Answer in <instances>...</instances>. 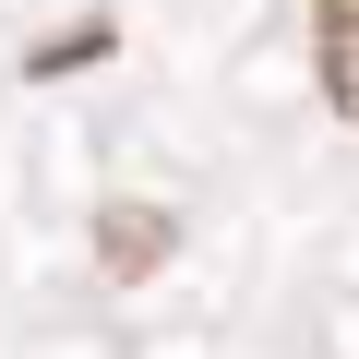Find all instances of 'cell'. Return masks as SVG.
<instances>
[{
  "label": "cell",
  "mask_w": 359,
  "mask_h": 359,
  "mask_svg": "<svg viewBox=\"0 0 359 359\" xmlns=\"http://www.w3.org/2000/svg\"><path fill=\"white\" fill-rule=\"evenodd\" d=\"M96 264L108 276H156L168 264V204H108L96 216Z\"/></svg>",
  "instance_id": "6da1fadb"
},
{
  "label": "cell",
  "mask_w": 359,
  "mask_h": 359,
  "mask_svg": "<svg viewBox=\"0 0 359 359\" xmlns=\"http://www.w3.org/2000/svg\"><path fill=\"white\" fill-rule=\"evenodd\" d=\"M311 72H323V96L359 120V0H323V13H311Z\"/></svg>",
  "instance_id": "7a4b0ae2"
}]
</instances>
